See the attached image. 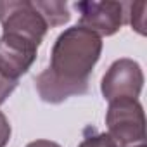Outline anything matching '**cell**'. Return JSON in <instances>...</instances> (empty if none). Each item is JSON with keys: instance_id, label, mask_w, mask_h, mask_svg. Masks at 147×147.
Segmentation results:
<instances>
[{"instance_id": "1", "label": "cell", "mask_w": 147, "mask_h": 147, "mask_svg": "<svg viewBox=\"0 0 147 147\" xmlns=\"http://www.w3.org/2000/svg\"><path fill=\"white\" fill-rule=\"evenodd\" d=\"M102 52V40L83 26L62 31L50 54V66L35 78L42 100L59 104L88 90V76Z\"/></svg>"}, {"instance_id": "2", "label": "cell", "mask_w": 147, "mask_h": 147, "mask_svg": "<svg viewBox=\"0 0 147 147\" xmlns=\"http://www.w3.org/2000/svg\"><path fill=\"white\" fill-rule=\"evenodd\" d=\"M106 125L116 144L137 145L145 140L144 107L137 99H118L109 102Z\"/></svg>"}, {"instance_id": "3", "label": "cell", "mask_w": 147, "mask_h": 147, "mask_svg": "<svg viewBox=\"0 0 147 147\" xmlns=\"http://www.w3.org/2000/svg\"><path fill=\"white\" fill-rule=\"evenodd\" d=\"M0 24L5 35L24 38L36 47H40L49 30L47 23L35 9L33 2H28V0L0 2Z\"/></svg>"}, {"instance_id": "4", "label": "cell", "mask_w": 147, "mask_h": 147, "mask_svg": "<svg viewBox=\"0 0 147 147\" xmlns=\"http://www.w3.org/2000/svg\"><path fill=\"white\" fill-rule=\"evenodd\" d=\"M144 87V73L133 59L114 61L100 83V92L106 100L113 102L118 99H137Z\"/></svg>"}, {"instance_id": "5", "label": "cell", "mask_w": 147, "mask_h": 147, "mask_svg": "<svg viewBox=\"0 0 147 147\" xmlns=\"http://www.w3.org/2000/svg\"><path fill=\"white\" fill-rule=\"evenodd\" d=\"M75 7L80 12V26L99 36H111L119 31L126 18L125 2H78Z\"/></svg>"}, {"instance_id": "6", "label": "cell", "mask_w": 147, "mask_h": 147, "mask_svg": "<svg viewBox=\"0 0 147 147\" xmlns=\"http://www.w3.org/2000/svg\"><path fill=\"white\" fill-rule=\"evenodd\" d=\"M36 50L38 47L35 43L4 33L0 36V73L9 80L18 82L35 62Z\"/></svg>"}, {"instance_id": "7", "label": "cell", "mask_w": 147, "mask_h": 147, "mask_svg": "<svg viewBox=\"0 0 147 147\" xmlns=\"http://www.w3.org/2000/svg\"><path fill=\"white\" fill-rule=\"evenodd\" d=\"M33 5L40 12V16L43 18V21L47 23L49 28L62 26L71 19L66 2H52V0L43 2V0H36V2H33Z\"/></svg>"}, {"instance_id": "8", "label": "cell", "mask_w": 147, "mask_h": 147, "mask_svg": "<svg viewBox=\"0 0 147 147\" xmlns=\"http://www.w3.org/2000/svg\"><path fill=\"white\" fill-rule=\"evenodd\" d=\"M126 16H128V23L131 24V28L138 33V35H145V9L147 4L145 2H133V4H126Z\"/></svg>"}, {"instance_id": "9", "label": "cell", "mask_w": 147, "mask_h": 147, "mask_svg": "<svg viewBox=\"0 0 147 147\" xmlns=\"http://www.w3.org/2000/svg\"><path fill=\"white\" fill-rule=\"evenodd\" d=\"M78 147H118V144L109 133H99V135L87 137Z\"/></svg>"}, {"instance_id": "10", "label": "cell", "mask_w": 147, "mask_h": 147, "mask_svg": "<svg viewBox=\"0 0 147 147\" xmlns=\"http://www.w3.org/2000/svg\"><path fill=\"white\" fill-rule=\"evenodd\" d=\"M16 87H18V82L9 80L7 76H4L2 73H0V104L5 102V99L14 92Z\"/></svg>"}, {"instance_id": "11", "label": "cell", "mask_w": 147, "mask_h": 147, "mask_svg": "<svg viewBox=\"0 0 147 147\" xmlns=\"http://www.w3.org/2000/svg\"><path fill=\"white\" fill-rule=\"evenodd\" d=\"M11 123L5 118V114L0 111V147H5L11 140Z\"/></svg>"}, {"instance_id": "12", "label": "cell", "mask_w": 147, "mask_h": 147, "mask_svg": "<svg viewBox=\"0 0 147 147\" xmlns=\"http://www.w3.org/2000/svg\"><path fill=\"white\" fill-rule=\"evenodd\" d=\"M26 147H61V145L50 140H35V142H30Z\"/></svg>"}, {"instance_id": "13", "label": "cell", "mask_w": 147, "mask_h": 147, "mask_svg": "<svg viewBox=\"0 0 147 147\" xmlns=\"http://www.w3.org/2000/svg\"><path fill=\"white\" fill-rule=\"evenodd\" d=\"M128 147H145V144H137V145H128Z\"/></svg>"}]
</instances>
